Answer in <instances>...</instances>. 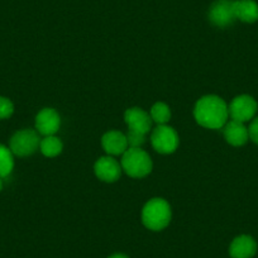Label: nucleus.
I'll use <instances>...</instances> for the list:
<instances>
[{"label":"nucleus","mask_w":258,"mask_h":258,"mask_svg":"<svg viewBox=\"0 0 258 258\" xmlns=\"http://www.w3.org/2000/svg\"><path fill=\"white\" fill-rule=\"evenodd\" d=\"M228 109H229V115L232 116L233 120L245 123L254 118L258 110V104L252 96L239 95L233 99Z\"/></svg>","instance_id":"423d86ee"},{"label":"nucleus","mask_w":258,"mask_h":258,"mask_svg":"<svg viewBox=\"0 0 258 258\" xmlns=\"http://www.w3.org/2000/svg\"><path fill=\"white\" fill-rule=\"evenodd\" d=\"M124 120L129 129L137 131L143 135H147L152 126V118L150 116V114L140 108L128 109L124 114Z\"/></svg>","instance_id":"9d476101"},{"label":"nucleus","mask_w":258,"mask_h":258,"mask_svg":"<svg viewBox=\"0 0 258 258\" xmlns=\"http://www.w3.org/2000/svg\"><path fill=\"white\" fill-rule=\"evenodd\" d=\"M108 258H129V257L128 255L123 254V253H115V254L110 255V257H108Z\"/></svg>","instance_id":"412c9836"},{"label":"nucleus","mask_w":258,"mask_h":258,"mask_svg":"<svg viewBox=\"0 0 258 258\" xmlns=\"http://www.w3.org/2000/svg\"><path fill=\"white\" fill-rule=\"evenodd\" d=\"M234 0H217L209 11V18L215 26L220 28L230 26L235 21Z\"/></svg>","instance_id":"0eeeda50"},{"label":"nucleus","mask_w":258,"mask_h":258,"mask_svg":"<svg viewBox=\"0 0 258 258\" xmlns=\"http://www.w3.org/2000/svg\"><path fill=\"white\" fill-rule=\"evenodd\" d=\"M121 168L131 177L142 178L152 171V160L141 148H129L121 157Z\"/></svg>","instance_id":"7ed1b4c3"},{"label":"nucleus","mask_w":258,"mask_h":258,"mask_svg":"<svg viewBox=\"0 0 258 258\" xmlns=\"http://www.w3.org/2000/svg\"><path fill=\"white\" fill-rule=\"evenodd\" d=\"M224 137L229 145L234 146V147H239L247 143L249 140V135H248V128L244 125V123L238 120H230L225 124L224 128Z\"/></svg>","instance_id":"ddd939ff"},{"label":"nucleus","mask_w":258,"mask_h":258,"mask_svg":"<svg viewBox=\"0 0 258 258\" xmlns=\"http://www.w3.org/2000/svg\"><path fill=\"white\" fill-rule=\"evenodd\" d=\"M255 253H257V242L250 235H238L230 243L229 254L232 258H252Z\"/></svg>","instance_id":"9b49d317"},{"label":"nucleus","mask_w":258,"mask_h":258,"mask_svg":"<svg viewBox=\"0 0 258 258\" xmlns=\"http://www.w3.org/2000/svg\"><path fill=\"white\" fill-rule=\"evenodd\" d=\"M61 119L58 113L52 108L42 109L36 116V128L41 135L53 136L59 129Z\"/></svg>","instance_id":"6e6552de"},{"label":"nucleus","mask_w":258,"mask_h":258,"mask_svg":"<svg viewBox=\"0 0 258 258\" xmlns=\"http://www.w3.org/2000/svg\"><path fill=\"white\" fill-rule=\"evenodd\" d=\"M101 145L108 155L119 156L123 155L128 150V141L121 132L118 131H110L105 133L101 138Z\"/></svg>","instance_id":"f8f14e48"},{"label":"nucleus","mask_w":258,"mask_h":258,"mask_svg":"<svg viewBox=\"0 0 258 258\" xmlns=\"http://www.w3.org/2000/svg\"><path fill=\"white\" fill-rule=\"evenodd\" d=\"M194 116L204 128L219 129L227 124L229 109L222 98L217 95H207L197 103L194 109Z\"/></svg>","instance_id":"f257e3e1"},{"label":"nucleus","mask_w":258,"mask_h":258,"mask_svg":"<svg viewBox=\"0 0 258 258\" xmlns=\"http://www.w3.org/2000/svg\"><path fill=\"white\" fill-rule=\"evenodd\" d=\"M248 135H249V140H252L255 145H258V116L253 118V120L250 121Z\"/></svg>","instance_id":"aec40b11"},{"label":"nucleus","mask_w":258,"mask_h":258,"mask_svg":"<svg viewBox=\"0 0 258 258\" xmlns=\"http://www.w3.org/2000/svg\"><path fill=\"white\" fill-rule=\"evenodd\" d=\"M62 142L54 136H47L39 143V150L46 157H56L62 151Z\"/></svg>","instance_id":"2eb2a0df"},{"label":"nucleus","mask_w":258,"mask_h":258,"mask_svg":"<svg viewBox=\"0 0 258 258\" xmlns=\"http://www.w3.org/2000/svg\"><path fill=\"white\" fill-rule=\"evenodd\" d=\"M125 137L126 141H128V145L131 146V148H141V146L145 143L146 140V135L137 132V131H132V129H129L128 135H126Z\"/></svg>","instance_id":"a211bd4d"},{"label":"nucleus","mask_w":258,"mask_h":258,"mask_svg":"<svg viewBox=\"0 0 258 258\" xmlns=\"http://www.w3.org/2000/svg\"><path fill=\"white\" fill-rule=\"evenodd\" d=\"M171 207L165 199L155 198L145 205L142 210V222L150 230H162L170 224Z\"/></svg>","instance_id":"f03ea898"},{"label":"nucleus","mask_w":258,"mask_h":258,"mask_svg":"<svg viewBox=\"0 0 258 258\" xmlns=\"http://www.w3.org/2000/svg\"><path fill=\"white\" fill-rule=\"evenodd\" d=\"M14 167L13 153L11 148L0 145V177H7L11 175Z\"/></svg>","instance_id":"dca6fc26"},{"label":"nucleus","mask_w":258,"mask_h":258,"mask_svg":"<svg viewBox=\"0 0 258 258\" xmlns=\"http://www.w3.org/2000/svg\"><path fill=\"white\" fill-rule=\"evenodd\" d=\"M233 8L235 19L244 23H254L258 21V4L254 0H234Z\"/></svg>","instance_id":"4468645a"},{"label":"nucleus","mask_w":258,"mask_h":258,"mask_svg":"<svg viewBox=\"0 0 258 258\" xmlns=\"http://www.w3.org/2000/svg\"><path fill=\"white\" fill-rule=\"evenodd\" d=\"M39 140L38 135L33 129H23L19 131L12 137L11 140V151L13 155L19 156V157H26L31 156L38 150Z\"/></svg>","instance_id":"20e7f679"},{"label":"nucleus","mask_w":258,"mask_h":258,"mask_svg":"<svg viewBox=\"0 0 258 258\" xmlns=\"http://www.w3.org/2000/svg\"><path fill=\"white\" fill-rule=\"evenodd\" d=\"M14 113V105L8 98L0 96V119L11 118Z\"/></svg>","instance_id":"6ab92c4d"},{"label":"nucleus","mask_w":258,"mask_h":258,"mask_svg":"<svg viewBox=\"0 0 258 258\" xmlns=\"http://www.w3.org/2000/svg\"><path fill=\"white\" fill-rule=\"evenodd\" d=\"M151 118H152L153 121L161 125V124H166L171 118V111L170 108L166 105L165 103H156L155 105L151 109Z\"/></svg>","instance_id":"f3484780"},{"label":"nucleus","mask_w":258,"mask_h":258,"mask_svg":"<svg viewBox=\"0 0 258 258\" xmlns=\"http://www.w3.org/2000/svg\"><path fill=\"white\" fill-rule=\"evenodd\" d=\"M3 188V181H2V177H0V191Z\"/></svg>","instance_id":"4be33fe9"},{"label":"nucleus","mask_w":258,"mask_h":258,"mask_svg":"<svg viewBox=\"0 0 258 258\" xmlns=\"http://www.w3.org/2000/svg\"><path fill=\"white\" fill-rule=\"evenodd\" d=\"M151 142L157 152L170 155L177 150L178 136L173 128L161 124L153 131L152 136H151Z\"/></svg>","instance_id":"39448f33"},{"label":"nucleus","mask_w":258,"mask_h":258,"mask_svg":"<svg viewBox=\"0 0 258 258\" xmlns=\"http://www.w3.org/2000/svg\"><path fill=\"white\" fill-rule=\"evenodd\" d=\"M94 171L99 180L104 181V182H114L120 177L121 166L113 157L106 156V157H101L96 161Z\"/></svg>","instance_id":"1a4fd4ad"}]
</instances>
